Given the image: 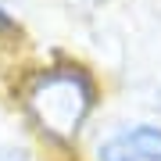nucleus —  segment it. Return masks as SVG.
<instances>
[{
  "mask_svg": "<svg viewBox=\"0 0 161 161\" xmlns=\"http://www.w3.org/2000/svg\"><path fill=\"white\" fill-rule=\"evenodd\" d=\"M11 104L22 136L32 140L47 161H79L86 140L100 125L108 86L86 58L50 54L14 68Z\"/></svg>",
  "mask_w": 161,
  "mask_h": 161,
  "instance_id": "obj_1",
  "label": "nucleus"
},
{
  "mask_svg": "<svg viewBox=\"0 0 161 161\" xmlns=\"http://www.w3.org/2000/svg\"><path fill=\"white\" fill-rule=\"evenodd\" d=\"M79 161H161V115L100 122Z\"/></svg>",
  "mask_w": 161,
  "mask_h": 161,
  "instance_id": "obj_2",
  "label": "nucleus"
},
{
  "mask_svg": "<svg viewBox=\"0 0 161 161\" xmlns=\"http://www.w3.org/2000/svg\"><path fill=\"white\" fill-rule=\"evenodd\" d=\"M0 161H47L43 150L25 136H4L0 140Z\"/></svg>",
  "mask_w": 161,
  "mask_h": 161,
  "instance_id": "obj_3",
  "label": "nucleus"
},
{
  "mask_svg": "<svg viewBox=\"0 0 161 161\" xmlns=\"http://www.w3.org/2000/svg\"><path fill=\"white\" fill-rule=\"evenodd\" d=\"M97 4H111V0H97Z\"/></svg>",
  "mask_w": 161,
  "mask_h": 161,
  "instance_id": "obj_4",
  "label": "nucleus"
}]
</instances>
